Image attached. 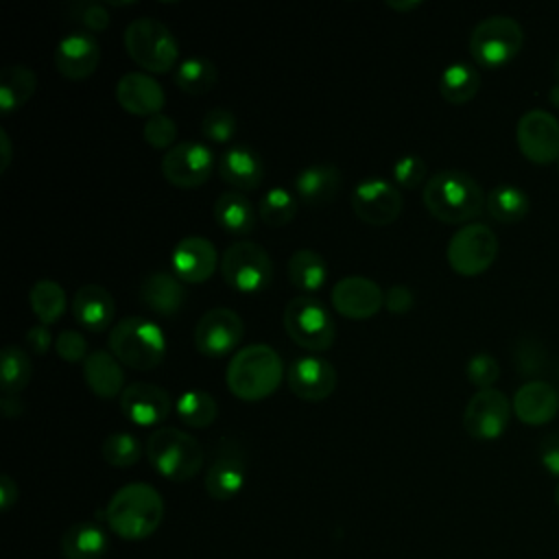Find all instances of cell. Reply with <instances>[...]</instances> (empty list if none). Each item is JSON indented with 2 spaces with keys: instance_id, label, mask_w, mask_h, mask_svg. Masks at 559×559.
Wrapping results in <instances>:
<instances>
[{
  "instance_id": "obj_1",
  "label": "cell",
  "mask_w": 559,
  "mask_h": 559,
  "mask_svg": "<svg viewBox=\"0 0 559 559\" xmlns=\"http://www.w3.org/2000/svg\"><path fill=\"white\" fill-rule=\"evenodd\" d=\"M480 183L465 170H439L424 186V205L441 223H467L485 207Z\"/></svg>"
},
{
  "instance_id": "obj_2",
  "label": "cell",
  "mask_w": 559,
  "mask_h": 559,
  "mask_svg": "<svg viewBox=\"0 0 559 559\" xmlns=\"http://www.w3.org/2000/svg\"><path fill=\"white\" fill-rule=\"evenodd\" d=\"M105 520L122 539H144L157 531L164 520L162 493L148 483L122 485L107 502Z\"/></svg>"
},
{
  "instance_id": "obj_3",
  "label": "cell",
  "mask_w": 559,
  "mask_h": 559,
  "mask_svg": "<svg viewBox=\"0 0 559 559\" xmlns=\"http://www.w3.org/2000/svg\"><path fill=\"white\" fill-rule=\"evenodd\" d=\"M284 376L280 354L266 343H251L238 349L225 371L229 391L242 402H260L275 393Z\"/></svg>"
},
{
  "instance_id": "obj_4",
  "label": "cell",
  "mask_w": 559,
  "mask_h": 559,
  "mask_svg": "<svg viewBox=\"0 0 559 559\" xmlns=\"http://www.w3.org/2000/svg\"><path fill=\"white\" fill-rule=\"evenodd\" d=\"M109 352L124 365L138 371H153L164 362L166 336L162 328L140 314L122 317L107 336Z\"/></svg>"
},
{
  "instance_id": "obj_5",
  "label": "cell",
  "mask_w": 559,
  "mask_h": 559,
  "mask_svg": "<svg viewBox=\"0 0 559 559\" xmlns=\"http://www.w3.org/2000/svg\"><path fill=\"white\" fill-rule=\"evenodd\" d=\"M146 459L166 480L186 483L201 472L205 452L190 432L175 426H162L153 430L146 441Z\"/></svg>"
},
{
  "instance_id": "obj_6",
  "label": "cell",
  "mask_w": 559,
  "mask_h": 559,
  "mask_svg": "<svg viewBox=\"0 0 559 559\" xmlns=\"http://www.w3.org/2000/svg\"><path fill=\"white\" fill-rule=\"evenodd\" d=\"M124 48L135 66L151 74H166L175 68L179 44L170 28L155 17H135L124 28Z\"/></svg>"
},
{
  "instance_id": "obj_7",
  "label": "cell",
  "mask_w": 559,
  "mask_h": 559,
  "mask_svg": "<svg viewBox=\"0 0 559 559\" xmlns=\"http://www.w3.org/2000/svg\"><path fill=\"white\" fill-rule=\"evenodd\" d=\"M284 330L293 343L308 352H325L336 338L328 306L314 295H297L284 308Z\"/></svg>"
},
{
  "instance_id": "obj_8",
  "label": "cell",
  "mask_w": 559,
  "mask_h": 559,
  "mask_svg": "<svg viewBox=\"0 0 559 559\" xmlns=\"http://www.w3.org/2000/svg\"><path fill=\"white\" fill-rule=\"evenodd\" d=\"M524 44L522 26L509 15H489L469 33V55L487 70L500 68L518 57Z\"/></svg>"
},
{
  "instance_id": "obj_9",
  "label": "cell",
  "mask_w": 559,
  "mask_h": 559,
  "mask_svg": "<svg viewBox=\"0 0 559 559\" xmlns=\"http://www.w3.org/2000/svg\"><path fill=\"white\" fill-rule=\"evenodd\" d=\"M221 275L238 293H260L273 280V262L266 249L251 240L231 242L221 255Z\"/></svg>"
},
{
  "instance_id": "obj_10",
  "label": "cell",
  "mask_w": 559,
  "mask_h": 559,
  "mask_svg": "<svg viewBox=\"0 0 559 559\" xmlns=\"http://www.w3.org/2000/svg\"><path fill=\"white\" fill-rule=\"evenodd\" d=\"M498 255V236L491 227L483 223H469L459 227L445 249L448 264L454 273L463 277H474L485 273Z\"/></svg>"
},
{
  "instance_id": "obj_11",
  "label": "cell",
  "mask_w": 559,
  "mask_h": 559,
  "mask_svg": "<svg viewBox=\"0 0 559 559\" xmlns=\"http://www.w3.org/2000/svg\"><path fill=\"white\" fill-rule=\"evenodd\" d=\"M404 207V197L400 188L380 177L360 179L352 190L354 214L373 227L391 225Z\"/></svg>"
},
{
  "instance_id": "obj_12",
  "label": "cell",
  "mask_w": 559,
  "mask_h": 559,
  "mask_svg": "<svg viewBox=\"0 0 559 559\" xmlns=\"http://www.w3.org/2000/svg\"><path fill=\"white\" fill-rule=\"evenodd\" d=\"M513 404L498 389L476 391L463 411V428L472 439L493 441L502 437L509 426Z\"/></svg>"
},
{
  "instance_id": "obj_13",
  "label": "cell",
  "mask_w": 559,
  "mask_h": 559,
  "mask_svg": "<svg viewBox=\"0 0 559 559\" xmlns=\"http://www.w3.org/2000/svg\"><path fill=\"white\" fill-rule=\"evenodd\" d=\"M214 170V153L203 142H177L162 157V175L175 188H199Z\"/></svg>"
},
{
  "instance_id": "obj_14",
  "label": "cell",
  "mask_w": 559,
  "mask_h": 559,
  "mask_svg": "<svg viewBox=\"0 0 559 559\" xmlns=\"http://www.w3.org/2000/svg\"><path fill=\"white\" fill-rule=\"evenodd\" d=\"M245 336V321L231 308H212L197 321L194 347L199 354L210 358H221L231 354Z\"/></svg>"
},
{
  "instance_id": "obj_15",
  "label": "cell",
  "mask_w": 559,
  "mask_h": 559,
  "mask_svg": "<svg viewBox=\"0 0 559 559\" xmlns=\"http://www.w3.org/2000/svg\"><path fill=\"white\" fill-rule=\"evenodd\" d=\"M520 153L533 164H550L559 159V120L544 109L526 111L515 127Z\"/></svg>"
},
{
  "instance_id": "obj_16",
  "label": "cell",
  "mask_w": 559,
  "mask_h": 559,
  "mask_svg": "<svg viewBox=\"0 0 559 559\" xmlns=\"http://www.w3.org/2000/svg\"><path fill=\"white\" fill-rule=\"evenodd\" d=\"M332 306L341 317L362 321L380 312L384 306V293L369 277L347 275L332 286Z\"/></svg>"
},
{
  "instance_id": "obj_17",
  "label": "cell",
  "mask_w": 559,
  "mask_h": 559,
  "mask_svg": "<svg viewBox=\"0 0 559 559\" xmlns=\"http://www.w3.org/2000/svg\"><path fill=\"white\" fill-rule=\"evenodd\" d=\"M336 380L334 365L314 354L293 360L286 371L290 393L304 402H321L330 397L336 389Z\"/></svg>"
},
{
  "instance_id": "obj_18",
  "label": "cell",
  "mask_w": 559,
  "mask_h": 559,
  "mask_svg": "<svg viewBox=\"0 0 559 559\" xmlns=\"http://www.w3.org/2000/svg\"><path fill=\"white\" fill-rule=\"evenodd\" d=\"M120 411L131 424L151 428L170 415L173 397L159 384L131 382L120 393Z\"/></svg>"
},
{
  "instance_id": "obj_19",
  "label": "cell",
  "mask_w": 559,
  "mask_h": 559,
  "mask_svg": "<svg viewBox=\"0 0 559 559\" xmlns=\"http://www.w3.org/2000/svg\"><path fill=\"white\" fill-rule=\"evenodd\" d=\"M52 59L63 79L83 81L92 76L100 63V44L87 31H74L59 39Z\"/></svg>"
},
{
  "instance_id": "obj_20",
  "label": "cell",
  "mask_w": 559,
  "mask_h": 559,
  "mask_svg": "<svg viewBox=\"0 0 559 559\" xmlns=\"http://www.w3.org/2000/svg\"><path fill=\"white\" fill-rule=\"evenodd\" d=\"M247 480L242 450L234 441H223L205 472V491L214 500H231Z\"/></svg>"
},
{
  "instance_id": "obj_21",
  "label": "cell",
  "mask_w": 559,
  "mask_h": 559,
  "mask_svg": "<svg viewBox=\"0 0 559 559\" xmlns=\"http://www.w3.org/2000/svg\"><path fill=\"white\" fill-rule=\"evenodd\" d=\"M173 273L186 284H203L221 264L216 247L203 236L181 238L170 253Z\"/></svg>"
},
{
  "instance_id": "obj_22",
  "label": "cell",
  "mask_w": 559,
  "mask_h": 559,
  "mask_svg": "<svg viewBox=\"0 0 559 559\" xmlns=\"http://www.w3.org/2000/svg\"><path fill=\"white\" fill-rule=\"evenodd\" d=\"M118 105L133 116H157L166 105L162 85L146 72H127L116 83Z\"/></svg>"
},
{
  "instance_id": "obj_23",
  "label": "cell",
  "mask_w": 559,
  "mask_h": 559,
  "mask_svg": "<svg viewBox=\"0 0 559 559\" xmlns=\"http://www.w3.org/2000/svg\"><path fill=\"white\" fill-rule=\"evenodd\" d=\"M138 297L148 312L170 319L177 317L186 304V286L175 273L153 271L142 280Z\"/></svg>"
},
{
  "instance_id": "obj_24",
  "label": "cell",
  "mask_w": 559,
  "mask_h": 559,
  "mask_svg": "<svg viewBox=\"0 0 559 559\" xmlns=\"http://www.w3.org/2000/svg\"><path fill=\"white\" fill-rule=\"evenodd\" d=\"M515 417L526 426H544L559 411V391L544 380H531L522 384L513 400Z\"/></svg>"
},
{
  "instance_id": "obj_25",
  "label": "cell",
  "mask_w": 559,
  "mask_h": 559,
  "mask_svg": "<svg viewBox=\"0 0 559 559\" xmlns=\"http://www.w3.org/2000/svg\"><path fill=\"white\" fill-rule=\"evenodd\" d=\"M116 314V304L111 293L100 284H83L72 297L74 321L94 334L105 332Z\"/></svg>"
},
{
  "instance_id": "obj_26",
  "label": "cell",
  "mask_w": 559,
  "mask_h": 559,
  "mask_svg": "<svg viewBox=\"0 0 559 559\" xmlns=\"http://www.w3.org/2000/svg\"><path fill=\"white\" fill-rule=\"evenodd\" d=\"M218 175L238 192L255 190L264 179V162L247 144H231L218 159Z\"/></svg>"
},
{
  "instance_id": "obj_27",
  "label": "cell",
  "mask_w": 559,
  "mask_h": 559,
  "mask_svg": "<svg viewBox=\"0 0 559 559\" xmlns=\"http://www.w3.org/2000/svg\"><path fill=\"white\" fill-rule=\"evenodd\" d=\"M83 380L87 389L103 400L120 397L124 391L122 362L107 349H92L83 360Z\"/></svg>"
},
{
  "instance_id": "obj_28",
  "label": "cell",
  "mask_w": 559,
  "mask_h": 559,
  "mask_svg": "<svg viewBox=\"0 0 559 559\" xmlns=\"http://www.w3.org/2000/svg\"><path fill=\"white\" fill-rule=\"evenodd\" d=\"M341 170L334 164H312L297 173L293 186L297 197L310 205L321 207L330 203L341 190Z\"/></svg>"
},
{
  "instance_id": "obj_29",
  "label": "cell",
  "mask_w": 559,
  "mask_h": 559,
  "mask_svg": "<svg viewBox=\"0 0 559 559\" xmlns=\"http://www.w3.org/2000/svg\"><path fill=\"white\" fill-rule=\"evenodd\" d=\"M214 218L221 229L231 236H249L258 225L253 203L238 190L223 192L214 203Z\"/></svg>"
},
{
  "instance_id": "obj_30",
  "label": "cell",
  "mask_w": 559,
  "mask_h": 559,
  "mask_svg": "<svg viewBox=\"0 0 559 559\" xmlns=\"http://www.w3.org/2000/svg\"><path fill=\"white\" fill-rule=\"evenodd\" d=\"M109 539L94 522H76L61 537V555L66 559H103Z\"/></svg>"
},
{
  "instance_id": "obj_31",
  "label": "cell",
  "mask_w": 559,
  "mask_h": 559,
  "mask_svg": "<svg viewBox=\"0 0 559 559\" xmlns=\"http://www.w3.org/2000/svg\"><path fill=\"white\" fill-rule=\"evenodd\" d=\"M286 273H288L290 284L295 288H299L301 295H312L325 286L330 269H328V262L323 260V255L317 253L314 249H297L288 258Z\"/></svg>"
},
{
  "instance_id": "obj_32",
  "label": "cell",
  "mask_w": 559,
  "mask_h": 559,
  "mask_svg": "<svg viewBox=\"0 0 559 559\" xmlns=\"http://www.w3.org/2000/svg\"><path fill=\"white\" fill-rule=\"evenodd\" d=\"M37 90V74L28 66H9L0 74V111L13 114L22 109Z\"/></svg>"
},
{
  "instance_id": "obj_33",
  "label": "cell",
  "mask_w": 559,
  "mask_h": 559,
  "mask_svg": "<svg viewBox=\"0 0 559 559\" xmlns=\"http://www.w3.org/2000/svg\"><path fill=\"white\" fill-rule=\"evenodd\" d=\"M480 90V74L472 63H450L439 76V94L450 105L469 103Z\"/></svg>"
},
{
  "instance_id": "obj_34",
  "label": "cell",
  "mask_w": 559,
  "mask_h": 559,
  "mask_svg": "<svg viewBox=\"0 0 559 559\" xmlns=\"http://www.w3.org/2000/svg\"><path fill=\"white\" fill-rule=\"evenodd\" d=\"M173 83L183 94L203 96L212 92L214 85L218 83V70L205 57H188L175 68Z\"/></svg>"
},
{
  "instance_id": "obj_35",
  "label": "cell",
  "mask_w": 559,
  "mask_h": 559,
  "mask_svg": "<svg viewBox=\"0 0 559 559\" xmlns=\"http://www.w3.org/2000/svg\"><path fill=\"white\" fill-rule=\"evenodd\" d=\"M28 304H31V310L39 319L41 325H52L66 314L68 297H66V290L59 282L44 277V280H37L31 286Z\"/></svg>"
},
{
  "instance_id": "obj_36",
  "label": "cell",
  "mask_w": 559,
  "mask_h": 559,
  "mask_svg": "<svg viewBox=\"0 0 559 559\" xmlns=\"http://www.w3.org/2000/svg\"><path fill=\"white\" fill-rule=\"evenodd\" d=\"M485 207L489 212V216L498 223H518L528 214L531 207V199L526 197V192L518 186H496L485 201Z\"/></svg>"
},
{
  "instance_id": "obj_37",
  "label": "cell",
  "mask_w": 559,
  "mask_h": 559,
  "mask_svg": "<svg viewBox=\"0 0 559 559\" xmlns=\"http://www.w3.org/2000/svg\"><path fill=\"white\" fill-rule=\"evenodd\" d=\"M175 413L179 421L190 428H207L218 417V404L207 391L190 389L177 397Z\"/></svg>"
},
{
  "instance_id": "obj_38",
  "label": "cell",
  "mask_w": 559,
  "mask_h": 559,
  "mask_svg": "<svg viewBox=\"0 0 559 559\" xmlns=\"http://www.w3.org/2000/svg\"><path fill=\"white\" fill-rule=\"evenodd\" d=\"M33 378V362L17 345H7L0 356V389L4 395H17Z\"/></svg>"
},
{
  "instance_id": "obj_39",
  "label": "cell",
  "mask_w": 559,
  "mask_h": 559,
  "mask_svg": "<svg viewBox=\"0 0 559 559\" xmlns=\"http://www.w3.org/2000/svg\"><path fill=\"white\" fill-rule=\"evenodd\" d=\"M258 214L269 227H284L297 214V197L286 188H269L258 203Z\"/></svg>"
},
{
  "instance_id": "obj_40",
  "label": "cell",
  "mask_w": 559,
  "mask_h": 559,
  "mask_svg": "<svg viewBox=\"0 0 559 559\" xmlns=\"http://www.w3.org/2000/svg\"><path fill=\"white\" fill-rule=\"evenodd\" d=\"M100 454L114 467H131L142 456V443L133 432H111L105 437Z\"/></svg>"
},
{
  "instance_id": "obj_41",
  "label": "cell",
  "mask_w": 559,
  "mask_h": 559,
  "mask_svg": "<svg viewBox=\"0 0 559 559\" xmlns=\"http://www.w3.org/2000/svg\"><path fill=\"white\" fill-rule=\"evenodd\" d=\"M236 116L225 107H212L201 120V135L214 144H227L236 135Z\"/></svg>"
},
{
  "instance_id": "obj_42",
  "label": "cell",
  "mask_w": 559,
  "mask_h": 559,
  "mask_svg": "<svg viewBox=\"0 0 559 559\" xmlns=\"http://www.w3.org/2000/svg\"><path fill=\"white\" fill-rule=\"evenodd\" d=\"M142 135H144L148 146L159 148V151L162 148L170 151L177 144L175 142L177 140V124H175V120L170 116L157 114V116L146 118V122L142 127Z\"/></svg>"
},
{
  "instance_id": "obj_43",
  "label": "cell",
  "mask_w": 559,
  "mask_h": 559,
  "mask_svg": "<svg viewBox=\"0 0 559 559\" xmlns=\"http://www.w3.org/2000/svg\"><path fill=\"white\" fill-rule=\"evenodd\" d=\"M391 175H393V183L402 190H415L424 183L426 175H428V166L421 157L417 155H404L400 157L393 168H391Z\"/></svg>"
},
{
  "instance_id": "obj_44",
  "label": "cell",
  "mask_w": 559,
  "mask_h": 559,
  "mask_svg": "<svg viewBox=\"0 0 559 559\" xmlns=\"http://www.w3.org/2000/svg\"><path fill=\"white\" fill-rule=\"evenodd\" d=\"M465 376L467 380L480 391V389H491V384L500 376V365L491 354H474L467 365H465Z\"/></svg>"
},
{
  "instance_id": "obj_45",
  "label": "cell",
  "mask_w": 559,
  "mask_h": 559,
  "mask_svg": "<svg viewBox=\"0 0 559 559\" xmlns=\"http://www.w3.org/2000/svg\"><path fill=\"white\" fill-rule=\"evenodd\" d=\"M55 352L66 362H79L87 358V338L79 330H61L55 338Z\"/></svg>"
},
{
  "instance_id": "obj_46",
  "label": "cell",
  "mask_w": 559,
  "mask_h": 559,
  "mask_svg": "<svg viewBox=\"0 0 559 559\" xmlns=\"http://www.w3.org/2000/svg\"><path fill=\"white\" fill-rule=\"evenodd\" d=\"M70 13L74 15V20L79 24H83L85 31H92V33H100L109 26V13L105 9V4H98V2H79L70 9Z\"/></svg>"
},
{
  "instance_id": "obj_47",
  "label": "cell",
  "mask_w": 559,
  "mask_h": 559,
  "mask_svg": "<svg viewBox=\"0 0 559 559\" xmlns=\"http://www.w3.org/2000/svg\"><path fill=\"white\" fill-rule=\"evenodd\" d=\"M413 290L404 284H393L386 288L384 293V308L391 312V314H406L411 308H413Z\"/></svg>"
},
{
  "instance_id": "obj_48",
  "label": "cell",
  "mask_w": 559,
  "mask_h": 559,
  "mask_svg": "<svg viewBox=\"0 0 559 559\" xmlns=\"http://www.w3.org/2000/svg\"><path fill=\"white\" fill-rule=\"evenodd\" d=\"M539 461L548 474L559 476V432H550L539 441Z\"/></svg>"
},
{
  "instance_id": "obj_49",
  "label": "cell",
  "mask_w": 559,
  "mask_h": 559,
  "mask_svg": "<svg viewBox=\"0 0 559 559\" xmlns=\"http://www.w3.org/2000/svg\"><path fill=\"white\" fill-rule=\"evenodd\" d=\"M26 345H28V349L33 352V354H37V356H44L48 349H50V345H52V332L48 330V325H33V328H28V332H26Z\"/></svg>"
},
{
  "instance_id": "obj_50",
  "label": "cell",
  "mask_w": 559,
  "mask_h": 559,
  "mask_svg": "<svg viewBox=\"0 0 559 559\" xmlns=\"http://www.w3.org/2000/svg\"><path fill=\"white\" fill-rule=\"evenodd\" d=\"M17 496H20L17 483L9 474H2L0 476V509L9 511L17 502Z\"/></svg>"
},
{
  "instance_id": "obj_51",
  "label": "cell",
  "mask_w": 559,
  "mask_h": 559,
  "mask_svg": "<svg viewBox=\"0 0 559 559\" xmlns=\"http://www.w3.org/2000/svg\"><path fill=\"white\" fill-rule=\"evenodd\" d=\"M0 411L7 419H17L22 413H24V404L17 395H4L0 400Z\"/></svg>"
},
{
  "instance_id": "obj_52",
  "label": "cell",
  "mask_w": 559,
  "mask_h": 559,
  "mask_svg": "<svg viewBox=\"0 0 559 559\" xmlns=\"http://www.w3.org/2000/svg\"><path fill=\"white\" fill-rule=\"evenodd\" d=\"M13 157V144L7 129H0V173H4Z\"/></svg>"
},
{
  "instance_id": "obj_53",
  "label": "cell",
  "mask_w": 559,
  "mask_h": 559,
  "mask_svg": "<svg viewBox=\"0 0 559 559\" xmlns=\"http://www.w3.org/2000/svg\"><path fill=\"white\" fill-rule=\"evenodd\" d=\"M548 98L555 107H559V57L555 61V70H552V87L548 92Z\"/></svg>"
},
{
  "instance_id": "obj_54",
  "label": "cell",
  "mask_w": 559,
  "mask_h": 559,
  "mask_svg": "<svg viewBox=\"0 0 559 559\" xmlns=\"http://www.w3.org/2000/svg\"><path fill=\"white\" fill-rule=\"evenodd\" d=\"M386 7L393 9V11H397V13H408V11H413V9H419V7H421V0H411V2H395V0H389Z\"/></svg>"
},
{
  "instance_id": "obj_55",
  "label": "cell",
  "mask_w": 559,
  "mask_h": 559,
  "mask_svg": "<svg viewBox=\"0 0 559 559\" xmlns=\"http://www.w3.org/2000/svg\"><path fill=\"white\" fill-rule=\"evenodd\" d=\"M555 502H557V507H559V480H557V485H555Z\"/></svg>"
},
{
  "instance_id": "obj_56",
  "label": "cell",
  "mask_w": 559,
  "mask_h": 559,
  "mask_svg": "<svg viewBox=\"0 0 559 559\" xmlns=\"http://www.w3.org/2000/svg\"><path fill=\"white\" fill-rule=\"evenodd\" d=\"M557 166H559V159H557Z\"/></svg>"
}]
</instances>
